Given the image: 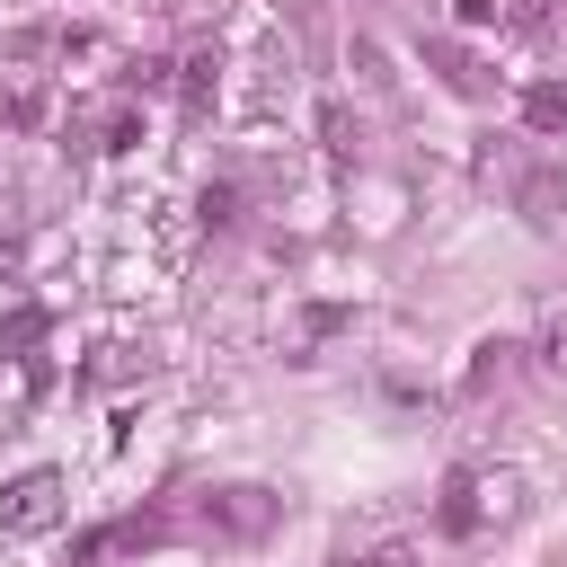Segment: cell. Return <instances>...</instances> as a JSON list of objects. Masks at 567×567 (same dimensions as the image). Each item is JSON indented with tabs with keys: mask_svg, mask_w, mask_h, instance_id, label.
<instances>
[{
	"mask_svg": "<svg viewBox=\"0 0 567 567\" xmlns=\"http://www.w3.org/2000/svg\"><path fill=\"white\" fill-rule=\"evenodd\" d=\"M53 523H62V470H53V461H35V470L0 478V532H9V540L53 532Z\"/></svg>",
	"mask_w": 567,
	"mask_h": 567,
	"instance_id": "2",
	"label": "cell"
},
{
	"mask_svg": "<svg viewBox=\"0 0 567 567\" xmlns=\"http://www.w3.org/2000/svg\"><path fill=\"white\" fill-rule=\"evenodd\" d=\"M204 523H213L221 540H266V532L284 523V496L257 487V478H239V487H213V496H204Z\"/></svg>",
	"mask_w": 567,
	"mask_h": 567,
	"instance_id": "3",
	"label": "cell"
},
{
	"mask_svg": "<svg viewBox=\"0 0 567 567\" xmlns=\"http://www.w3.org/2000/svg\"><path fill=\"white\" fill-rule=\"evenodd\" d=\"M44 328H53V319H44L35 301H18V310H0V354H9V363H27V354L44 346Z\"/></svg>",
	"mask_w": 567,
	"mask_h": 567,
	"instance_id": "6",
	"label": "cell"
},
{
	"mask_svg": "<svg viewBox=\"0 0 567 567\" xmlns=\"http://www.w3.org/2000/svg\"><path fill=\"white\" fill-rule=\"evenodd\" d=\"M133 142H142V115H133V106H115V115L97 124V151H133Z\"/></svg>",
	"mask_w": 567,
	"mask_h": 567,
	"instance_id": "8",
	"label": "cell"
},
{
	"mask_svg": "<svg viewBox=\"0 0 567 567\" xmlns=\"http://www.w3.org/2000/svg\"><path fill=\"white\" fill-rule=\"evenodd\" d=\"M346 567H416L408 549H372V558H346Z\"/></svg>",
	"mask_w": 567,
	"mask_h": 567,
	"instance_id": "11",
	"label": "cell"
},
{
	"mask_svg": "<svg viewBox=\"0 0 567 567\" xmlns=\"http://www.w3.org/2000/svg\"><path fill=\"white\" fill-rule=\"evenodd\" d=\"M213 71H221V62H213V53H195V62H186V97H213Z\"/></svg>",
	"mask_w": 567,
	"mask_h": 567,
	"instance_id": "10",
	"label": "cell"
},
{
	"mask_svg": "<svg viewBox=\"0 0 567 567\" xmlns=\"http://www.w3.org/2000/svg\"><path fill=\"white\" fill-rule=\"evenodd\" d=\"M452 18H461V27H496V18H505V0H452Z\"/></svg>",
	"mask_w": 567,
	"mask_h": 567,
	"instance_id": "9",
	"label": "cell"
},
{
	"mask_svg": "<svg viewBox=\"0 0 567 567\" xmlns=\"http://www.w3.org/2000/svg\"><path fill=\"white\" fill-rule=\"evenodd\" d=\"M523 505H532V478H523V470H505V461H470V470H452V478H443L434 523H443V532H461V540H478V532L523 523Z\"/></svg>",
	"mask_w": 567,
	"mask_h": 567,
	"instance_id": "1",
	"label": "cell"
},
{
	"mask_svg": "<svg viewBox=\"0 0 567 567\" xmlns=\"http://www.w3.org/2000/svg\"><path fill=\"white\" fill-rule=\"evenodd\" d=\"M532 363H540V381H549V390H567V301H558V310H540V328H532Z\"/></svg>",
	"mask_w": 567,
	"mask_h": 567,
	"instance_id": "5",
	"label": "cell"
},
{
	"mask_svg": "<svg viewBox=\"0 0 567 567\" xmlns=\"http://www.w3.org/2000/svg\"><path fill=\"white\" fill-rule=\"evenodd\" d=\"M514 213L540 239H567V168H514Z\"/></svg>",
	"mask_w": 567,
	"mask_h": 567,
	"instance_id": "4",
	"label": "cell"
},
{
	"mask_svg": "<svg viewBox=\"0 0 567 567\" xmlns=\"http://www.w3.org/2000/svg\"><path fill=\"white\" fill-rule=\"evenodd\" d=\"M523 124H532V133H567V89H549V80L523 89Z\"/></svg>",
	"mask_w": 567,
	"mask_h": 567,
	"instance_id": "7",
	"label": "cell"
}]
</instances>
